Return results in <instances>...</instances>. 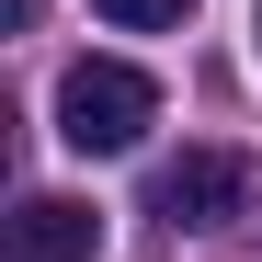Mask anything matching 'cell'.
Segmentation results:
<instances>
[{"label":"cell","instance_id":"6da1fadb","mask_svg":"<svg viewBox=\"0 0 262 262\" xmlns=\"http://www.w3.org/2000/svg\"><path fill=\"white\" fill-rule=\"evenodd\" d=\"M148 125H160V80H148V69H125V57H69V80H57V137H69L80 160L137 148Z\"/></svg>","mask_w":262,"mask_h":262},{"label":"cell","instance_id":"7a4b0ae2","mask_svg":"<svg viewBox=\"0 0 262 262\" xmlns=\"http://www.w3.org/2000/svg\"><path fill=\"white\" fill-rule=\"evenodd\" d=\"M148 205L171 216V228H239V216L262 205V160H239V148H183L148 183Z\"/></svg>","mask_w":262,"mask_h":262},{"label":"cell","instance_id":"277c9868","mask_svg":"<svg viewBox=\"0 0 262 262\" xmlns=\"http://www.w3.org/2000/svg\"><path fill=\"white\" fill-rule=\"evenodd\" d=\"M103 23H125V34H171V23H194V0H92Z\"/></svg>","mask_w":262,"mask_h":262},{"label":"cell","instance_id":"5b68a950","mask_svg":"<svg viewBox=\"0 0 262 262\" xmlns=\"http://www.w3.org/2000/svg\"><path fill=\"white\" fill-rule=\"evenodd\" d=\"M0 12H12V34H23V23H34V0H0Z\"/></svg>","mask_w":262,"mask_h":262},{"label":"cell","instance_id":"3957f363","mask_svg":"<svg viewBox=\"0 0 262 262\" xmlns=\"http://www.w3.org/2000/svg\"><path fill=\"white\" fill-rule=\"evenodd\" d=\"M103 251V216L80 205V194H23L12 216V262H92Z\"/></svg>","mask_w":262,"mask_h":262}]
</instances>
